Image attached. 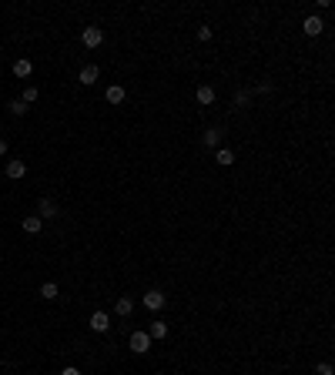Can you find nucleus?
I'll return each mask as SVG.
<instances>
[{
	"label": "nucleus",
	"mask_w": 335,
	"mask_h": 375,
	"mask_svg": "<svg viewBox=\"0 0 335 375\" xmlns=\"http://www.w3.org/2000/svg\"><path fill=\"white\" fill-rule=\"evenodd\" d=\"M128 345H131V352H134V355H144V352L151 349V335H148V332H134Z\"/></svg>",
	"instance_id": "nucleus-1"
},
{
	"label": "nucleus",
	"mask_w": 335,
	"mask_h": 375,
	"mask_svg": "<svg viewBox=\"0 0 335 375\" xmlns=\"http://www.w3.org/2000/svg\"><path fill=\"white\" fill-rule=\"evenodd\" d=\"M84 47H101V40H104V31L101 27H88V31H84Z\"/></svg>",
	"instance_id": "nucleus-2"
},
{
	"label": "nucleus",
	"mask_w": 335,
	"mask_h": 375,
	"mask_svg": "<svg viewBox=\"0 0 335 375\" xmlns=\"http://www.w3.org/2000/svg\"><path fill=\"white\" fill-rule=\"evenodd\" d=\"M144 308H148V311H161V308H164V295L151 288V292L144 295Z\"/></svg>",
	"instance_id": "nucleus-3"
},
{
	"label": "nucleus",
	"mask_w": 335,
	"mask_h": 375,
	"mask_svg": "<svg viewBox=\"0 0 335 375\" xmlns=\"http://www.w3.org/2000/svg\"><path fill=\"white\" fill-rule=\"evenodd\" d=\"M302 31L309 34V37H319L322 31H325V24H322V17H305V24H302Z\"/></svg>",
	"instance_id": "nucleus-4"
},
{
	"label": "nucleus",
	"mask_w": 335,
	"mask_h": 375,
	"mask_svg": "<svg viewBox=\"0 0 335 375\" xmlns=\"http://www.w3.org/2000/svg\"><path fill=\"white\" fill-rule=\"evenodd\" d=\"M97 77H101V67H97V64H88L84 71H80V77H77V80L91 88V84H97Z\"/></svg>",
	"instance_id": "nucleus-5"
},
{
	"label": "nucleus",
	"mask_w": 335,
	"mask_h": 375,
	"mask_svg": "<svg viewBox=\"0 0 335 375\" xmlns=\"http://www.w3.org/2000/svg\"><path fill=\"white\" fill-rule=\"evenodd\" d=\"M88 325L94 328V332H107V328H111V319H107L104 311H94V315H91V322H88Z\"/></svg>",
	"instance_id": "nucleus-6"
},
{
	"label": "nucleus",
	"mask_w": 335,
	"mask_h": 375,
	"mask_svg": "<svg viewBox=\"0 0 335 375\" xmlns=\"http://www.w3.org/2000/svg\"><path fill=\"white\" fill-rule=\"evenodd\" d=\"M27 175V164H24V161H7V178H14V181H17V178H24Z\"/></svg>",
	"instance_id": "nucleus-7"
},
{
	"label": "nucleus",
	"mask_w": 335,
	"mask_h": 375,
	"mask_svg": "<svg viewBox=\"0 0 335 375\" xmlns=\"http://www.w3.org/2000/svg\"><path fill=\"white\" fill-rule=\"evenodd\" d=\"M40 228H44V218H40V215H31V218H24V232H27V235H37Z\"/></svg>",
	"instance_id": "nucleus-8"
},
{
	"label": "nucleus",
	"mask_w": 335,
	"mask_h": 375,
	"mask_svg": "<svg viewBox=\"0 0 335 375\" xmlns=\"http://www.w3.org/2000/svg\"><path fill=\"white\" fill-rule=\"evenodd\" d=\"M31 71H34L31 61H24V57H20V61H14V74H17V77H31Z\"/></svg>",
	"instance_id": "nucleus-9"
},
{
	"label": "nucleus",
	"mask_w": 335,
	"mask_h": 375,
	"mask_svg": "<svg viewBox=\"0 0 335 375\" xmlns=\"http://www.w3.org/2000/svg\"><path fill=\"white\" fill-rule=\"evenodd\" d=\"M114 311H118L121 319H124V315H131V311H134V302H131V298H118V305H114Z\"/></svg>",
	"instance_id": "nucleus-10"
},
{
	"label": "nucleus",
	"mask_w": 335,
	"mask_h": 375,
	"mask_svg": "<svg viewBox=\"0 0 335 375\" xmlns=\"http://www.w3.org/2000/svg\"><path fill=\"white\" fill-rule=\"evenodd\" d=\"M40 218H57V205H54V201H47V198L40 201Z\"/></svg>",
	"instance_id": "nucleus-11"
},
{
	"label": "nucleus",
	"mask_w": 335,
	"mask_h": 375,
	"mask_svg": "<svg viewBox=\"0 0 335 375\" xmlns=\"http://www.w3.org/2000/svg\"><path fill=\"white\" fill-rule=\"evenodd\" d=\"M215 161H218V164H225V168H228V164H235V151H228V148H221V151L215 154Z\"/></svg>",
	"instance_id": "nucleus-12"
},
{
	"label": "nucleus",
	"mask_w": 335,
	"mask_h": 375,
	"mask_svg": "<svg viewBox=\"0 0 335 375\" xmlns=\"http://www.w3.org/2000/svg\"><path fill=\"white\" fill-rule=\"evenodd\" d=\"M205 148H218V141H221V131H205Z\"/></svg>",
	"instance_id": "nucleus-13"
},
{
	"label": "nucleus",
	"mask_w": 335,
	"mask_h": 375,
	"mask_svg": "<svg viewBox=\"0 0 335 375\" xmlns=\"http://www.w3.org/2000/svg\"><path fill=\"white\" fill-rule=\"evenodd\" d=\"M198 101L201 104H211V101H215V91L208 88V84H201V88H198Z\"/></svg>",
	"instance_id": "nucleus-14"
},
{
	"label": "nucleus",
	"mask_w": 335,
	"mask_h": 375,
	"mask_svg": "<svg viewBox=\"0 0 335 375\" xmlns=\"http://www.w3.org/2000/svg\"><path fill=\"white\" fill-rule=\"evenodd\" d=\"M148 335H151V338H164L168 325H164V322H151V332H148Z\"/></svg>",
	"instance_id": "nucleus-15"
},
{
	"label": "nucleus",
	"mask_w": 335,
	"mask_h": 375,
	"mask_svg": "<svg viewBox=\"0 0 335 375\" xmlns=\"http://www.w3.org/2000/svg\"><path fill=\"white\" fill-rule=\"evenodd\" d=\"M124 101V88H107V104H121Z\"/></svg>",
	"instance_id": "nucleus-16"
},
{
	"label": "nucleus",
	"mask_w": 335,
	"mask_h": 375,
	"mask_svg": "<svg viewBox=\"0 0 335 375\" xmlns=\"http://www.w3.org/2000/svg\"><path fill=\"white\" fill-rule=\"evenodd\" d=\"M40 295L47 298V302H50V298H57V285H54V281H44V285H40Z\"/></svg>",
	"instance_id": "nucleus-17"
},
{
	"label": "nucleus",
	"mask_w": 335,
	"mask_h": 375,
	"mask_svg": "<svg viewBox=\"0 0 335 375\" xmlns=\"http://www.w3.org/2000/svg\"><path fill=\"white\" fill-rule=\"evenodd\" d=\"M7 107H10V114H14V118H20V114H27V104H24V101H10Z\"/></svg>",
	"instance_id": "nucleus-18"
},
{
	"label": "nucleus",
	"mask_w": 335,
	"mask_h": 375,
	"mask_svg": "<svg viewBox=\"0 0 335 375\" xmlns=\"http://www.w3.org/2000/svg\"><path fill=\"white\" fill-rule=\"evenodd\" d=\"M37 97H40V91H37V88H27L20 101H24V104H34V101H37Z\"/></svg>",
	"instance_id": "nucleus-19"
},
{
	"label": "nucleus",
	"mask_w": 335,
	"mask_h": 375,
	"mask_svg": "<svg viewBox=\"0 0 335 375\" xmlns=\"http://www.w3.org/2000/svg\"><path fill=\"white\" fill-rule=\"evenodd\" d=\"M198 40H211V27H198Z\"/></svg>",
	"instance_id": "nucleus-20"
},
{
	"label": "nucleus",
	"mask_w": 335,
	"mask_h": 375,
	"mask_svg": "<svg viewBox=\"0 0 335 375\" xmlns=\"http://www.w3.org/2000/svg\"><path fill=\"white\" fill-rule=\"evenodd\" d=\"M315 375H332V365H328V362H322V365L315 368Z\"/></svg>",
	"instance_id": "nucleus-21"
},
{
	"label": "nucleus",
	"mask_w": 335,
	"mask_h": 375,
	"mask_svg": "<svg viewBox=\"0 0 335 375\" xmlns=\"http://www.w3.org/2000/svg\"><path fill=\"white\" fill-rule=\"evenodd\" d=\"M61 375H80V372H77V368L71 365V368H64V372H61Z\"/></svg>",
	"instance_id": "nucleus-22"
},
{
	"label": "nucleus",
	"mask_w": 335,
	"mask_h": 375,
	"mask_svg": "<svg viewBox=\"0 0 335 375\" xmlns=\"http://www.w3.org/2000/svg\"><path fill=\"white\" fill-rule=\"evenodd\" d=\"M0 154H7V141L4 137H0Z\"/></svg>",
	"instance_id": "nucleus-23"
}]
</instances>
